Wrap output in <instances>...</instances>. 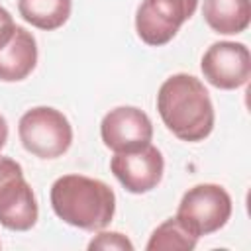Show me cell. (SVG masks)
Segmentation results:
<instances>
[{
    "label": "cell",
    "instance_id": "cell-4",
    "mask_svg": "<svg viewBox=\"0 0 251 251\" xmlns=\"http://www.w3.org/2000/svg\"><path fill=\"white\" fill-rule=\"evenodd\" d=\"M231 216V198L224 186L204 182L188 188L178 204L176 220L196 237L222 229Z\"/></svg>",
    "mask_w": 251,
    "mask_h": 251
},
{
    "label": "cell",
    "instance_id": "cell-6",
    "mask_svg": "<svg viewBox=\"0 0 251 251\" xmlns=\"http://www.w3.org/2000/svg\"><path fill=\"white\" fill-rule=\"evenodd\" d=\"M204 78L222 90H235L251 76V55L243 43L218 41L208 47L200 63Z\"/></svg>",
    "mask_w": 251,
    "mask_h": 251
},
{
    "label": "cell",
    "instance_id": "cell-17",
    "mask_svg": "<svg viewBox=\"0 0 251 251\" xmlns=\"http://www.w3.org/2000/svg\"><path fill=\"white\" fill-rule=\"evenodd\" d=\"M8 141V124H6V118L0 114V149L6 145Z\"/></svg>",
    "mask_w": 251,
    "mask_h": 251
},
{
    "label": "cell",
    "instance_id": "cell-5",
    "mask_svg": "<svg viewBox=\"0 0 251 251\" xmlns=\"http://www.w3.org/2000/svg\"><path fill=\"white\" fill-rule=\"evenodd\" d=\"M198 0H143L135 14V31L143 43L161 47L192 18Z\"/></svg>",
    "mask_w": 251,
    "mask_h": 251
},
{
    "label": "cell",
    "instance_id": "cell-1",
    "mask_svg": "<svg viewBox=\"0 0 251 251\" xmlns=\"http://www.w3.org/2000/svg\"><path fill=\"white\" fill-rule=\"evenodd\" d=\"M157 110L167 129L180 141H202L214 129L210 94L192 75L176 73L169 76L157 92Z\"/></svg>",
    "mask_w": 251,
    "mask_h": 251
},
{
    "label": "cell",
    "instance_id": "cell-12",
    "mask_svg": "<svg viewBox=\"0 0 251 251\" xmlns=\"http://www.w3.org/2000/svg\"><path fill=\"white\" fill-rule=\"evenodd\" d=\"M20 16L33 27L53 31L71 16V0H18Z\"/></svg>",
    "mask_w": 251,
    "mask_h": 251
},
{
    "label": "cell",
    "instance_id": "cell-16",
    "mask_svg": "<svg viewBox=\"0 0 251 251\" xmlns=\"http://www.w3.org/2000/svg\"><path fill=\"white\" fill-rule=\"evenodd\" d=\"M22 173H24V169H22L20 163H16V161L10 159V157H2V155H0V186H2L6 180H10L12 176L22 175Z\"/></svg>",
    "mask_w": 251,
    "mask_h": 251
},
{
    "label": "cell",
    "instance_id": "cell-13",
    "mask_svg": "<svg viewBox=\"0 0 251 251\" xmlns=\"http://www.w3.org/2000/svg\"><path fill=\"white\" fill-rule=\"evenodd\" d=\"M198 243V237L188 231L176 218L165 220L157 229L151 233L147 241V251H161V249H180V251H190Z\"/></svg>",
    "mask_w": 251,
    "mask_h": 251
},
{
    "label": "cell",
    "instance_id": "cell-15",
    "mask_svg": "<svg viewBox=\"0 0 251 251\" xmlns=\"http://www.w3.org/2000/svg\"><path fill=\"white\" fill-rule=\"evenodd\" d=\"M14 31H16L14 18L10 16V12L6 8L0 6V49H4L8 45V41L12 39Z\"/></svg>",
    "mask_w": 251,
    "mask_h": 251
},
{
    "label": "cell",
    "instance_id": "cell-9",
    "mask_svg": "<svg viewBox=\"0 0 251 251\" xmlns=\"http://www.w3.org/2000/svg\"><path fill=\"white\" fill-rule=\"evenodd\" d=\"M37 200L22 175L12 176L0 186V224L12 231H27L37 222Z\"/></svg>",
    "mask_w": 251,
    "mask_h": 251
},
{
    "label": "cell",
    "instance_id": "cell-2",
    "mask_svg": "<svg viewBox=\"0 0 251 251\" xmlns=\"http://www.w3.org/2000/svg\"><path fill=\"white\" fill-rule=\"evenodd\" d=\"M51 208L59 220L86 231L104 229L116 212L114 190L84 175H63L51 186Z\"/></svg>",
    "mask_w": 251,
    "mask_h": 251
},
{
    "label": "cell",
    "instance_id": "cell-3",
    "mask_svg": "<svg viewBox=\"0 0 251 251\" xmlns=\"http://www.w3.org/2000/svg\"><path fill=\"white\" fill-rule=\"evenodd\" d=\"M18 135L24 149L39 159H57L73 143V127L67 116L51 106L27 110L20 118Z\"/></svg>",
    "mask_w": 251,
    "mask_h": 251
},
{
    "label": "cell",
    "instance_id": "cell-11",
    "mask_svg": "<svg viewBox=\"0 0 251 251\" xmlns=\"http://www.w3.org/2000/svg\"><path fill=\"white\" fill-rule=\"evenodd\" d=\"M202 16L210 29L222 35H233L247 29L251 20L249 0H204Z\"/></svg>",
    "mask_w": 251,
    "mask_h": 251
},
{
    "label": "cell",
    "instance_id": "cell-7",
    "mask_svg": "<svg viewBox=\"0 0 251 251\" xmlns=\"http://www.w3.org/2000/svg\"><path fill=\"white\" fill-rule=\"evenodd\" d=\"M100 135L104 145L116 153L137 151L151 143L153 124L143 110L135 106H118L102 118Z\"/></svg>",
    "mask_w": 251,
    "mask_h": 251
},
{
    "label": "cell",
    "instance_id": "cell-10",
    "mask_svg": "<svg viewBox=\"0 0 251 251\" xmlns=\"http://www.w3.org/2000/svg\"><path fill=\"white\" fill-rule=\"evenodd\" d=\"M37 65V43L33 35L16 25V31L8 45L0 49V80L4 82H18L31 75Z\"/></svg>",
    "mask_w": 251,
    "mask_h": 251
},
{
    "label": "cell",
    "instance_id": "cell-8",
    "mask_svg": "<svg viewBox=\"0 0 251 251\" xmlns=\"http://www.w3.org/2000/svg\"><path fill=\"white\" fill-rule=\"evenodd\" d=\"M110 171L127 192L145 194L161 182L165 161L161 151L149 143L137 151L116 153L110 161Z\"/></svg>",
    "mask_w": 251,
    "mask_h": 251
},
{
    "label": "cell",
    "instance_id": "cell-14",
    "mask_svg": "<svg viewBox=\"0 0 251 251\" xmlns=\"http://www.w3.org/2000/svg\"><path fill=\"white\" fill-rule=\"evenodd\" d=\"M88 249H127L131 251L133 249V243L120 231H100L90 243H88Z\"/></svg>",
    "mask_w": 251,
    "mask_h": 251
}]
</instances>
